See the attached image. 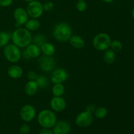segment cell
<instances>
[{"instance_id":"cell-1","label":"cell","mask_w":134,"mask_h":134,"mask_svg":"<svg viewBox=\"0 0 134 134\" xmlns=\"http://www.w3.org/2000/svg\"><path fill=\"white\" fill-rule=\"evenodd\" d=\"M11 37L13 44L19 48H26L32 42L31 32L24 27H19L14 30Z\"/></svg>"},{"instance_id":"cell-2","label":"cell","mask_w":134,"mask_h":134,"mask_svg":"<svg viewBox=\"0 0 134 134\" xmlns=\"http://www.w3.org/2000/svg\"><path fill=\"white\" fill-rule=\"evenodd\" d=\"M53 36L59 42L68 41L72 36L71 27L65 22L58 24L54 28Z\"/></svg>"},{"instance_id":"cell-3","label":"cell","mask_w":134,"mask_h":134,"mask_svg":"<svg viewBox=\"0 0 134 134\" xmlns=\"http://www.w3.org/2000/svg\"><path fill=\"white\" fill-rule=\"evenodd\" d=\"M37 122L42 128H52L57 122V118L53 111L44 109L38 114Z\"/></svg>"},{"instance_id":"cell-4","label":"cell","mask_w":134,"mask_h":134,"mask_svg":"<svg viewBox=\"0 0 134 134\" xmlns=\"http://www.w3.org/2000/svg\"><path fill=\"white\" fill-rule=\"evenodd\" d=\"M111 43L109 35L105 33H99L93 39V46L98 51H105L109 49Z\"/></svg>"},{"instance_id":"cell-5","label":"cell","mask_w":134,"mask_h":134,"mask_svg":"<svg viewBox=\"0 0 134 134\" xmlns=\"http://www.w3.org/2000/svg\"><path fill=\"white\" fill-rule=\"evenodd\" d=\"M3 54L5 58L11 63H17L21 58L19 47L13 43H9L4 47Z\"/></svg>"},{"instance_id":"cell-6","label":"cell","mask_w":134,"mask_h":134,"mask_svg":"<svg viewBox=\"0 0 134 134\" xmlns=\"http://www.w3.org/2000/svg\"><path fill=\"white\" fill-rule=\"evenodd\" d=\"M26 10L29 16L31 17V18H39L43 14L44 9L41 3L34 0L28 3Z\"/></svg>"},{"instance_id":"cell-7","label":"cell","mask_w":134,"mask_h":134,"mask_svg":"<svg viewBox=\"0 0 134 134\" xmlns=\"http://www.w3.org/2000/svg\"><path fill=\"white\" fill-rule=\"evenodd\" d=\"M93 121L92 113L87 111L80 113L75 119V124L80 128H87L92 125Z\"/></svg>"},{"instance_id":"cell-8","label":"cell","mask_w":134,"mask_h":134,"mask_svg":"<svg viewBox=\"0 0 134 134\" xmlns=\"http://www.w3.org/2000/svg\"><path fill=\"white\" fill-rule=\"evenodd\" d=\"M38 64L41 70L48 73L53 70L56 65V60L52 56L43 55L39 58Z\"/></svg>"},{"instance_id":"cell-9","label":"cell","mask_w":134,"mask_h":134,"mask_svg":"<svg viewBox=\"0 0 134 134\" xmlns=\"http://www.w3.org/2000/svg\"><path fill=\"white\" fill-rule=\"evenodd\" d=\"M36 115V109L33 105L26 104L21 108L20 111V116L25 122L32 121Z\"/></svg>"},{"instance_id":"cell-10","label":"cell","mask_w":134,"mask_h":134,"mask_svg":"<svg viewBox=\"0 0 134 134\" xmlns=\"http://www.w3.org/2000/svg\"><path fill=\"white\" fill-rule=\"evenodd\" d=\"M14 18L15 20L16 24L18 26H23L27 22L29 19V15L26 9L22 7H18L14 10Z\"/></svg>"},{"instance_id":"cell-11","label":"cell","mask_w":134,"mask_h":134,"mask_svg":"<svg viewBox=\"0 0 134 134\" xmlns=\"http://www.w3.org/2000/svg\"><path fill=\"white\" fill-rule=\"evenodd\" d=\"M69 75L67 71L62 68H57L51 75V81L54 84L62 83L68 79Z\"/></svg>"},{"instance_id":"cell-12","label":"cell","mask_w":134,"mask_h":134,"mask_svg":"<svg viewBox=\"0 0 134 134\" xmlns=\"http://www.w3.org/2000/svg\"><path fill=\"white\" fill-rule=\"evenodd\" d=\"M52 128L53 134H69L71 129L70 124L65 120L57 122Z\"/></svg>"},{"instance_id":"cell-13","label":"cell","mask_w":134,"mask_h":134,"mask_svg":"<svg viewBox=\"0 0 134 134\" xmlns=\"http://www.w3.org/2000/svg\"><path fill=\"white\" fill-rule=\"evenodd\" d=\"M40 47L34 43L30 44L26 47V50L22 53V55L25 58H36L40 56Z\"/></svg>"},{"instance_id":"cell-14","label":"cell","mask_w":134,"mask_h":134,"mask_svg":"<svg viewBox=\"0 0 134 134\" xmlns=\"http://www.w3.org/2000/svg\"><path fill=\"white\" fill-rule=\"evenodd\" d=\"M51 107L56 112H62L65 109L67 106L66 102L62 96H54L51 101Z\"/></svg>"},{"instance_id":"cell-15","label":"cell","mask_w":134,"mask_h":134,"mask_svg":"<svg viewBox=\"0 0 134 134\" xmlns=\"http://www.w3.org/2000/svg\"><path fill=\"white\" fill-rule=\"evenodd\" d=\"M23 69L18 65H13L9 67L7 70V74L9 77L14 79L20 78L23 75Z\"/></svg>"},{"instance_id":"cell-16","label":"cell","mask_w":134,"mask_h":134,"mask_svg":"<svg viewBox=\"0 0 134 134\" xmlns=\"http://www.w3.org/2000/svg\"><path fill=\"white\" fill-rule=\"evenodd\" d=\"M38 89H39V86L36 81H30V80L28 82H27L24 88L25 93L30 96L35 95L37 92Z\"/></svg>"},{"instance_id":"cell-17","label":"cell","mask_w":134,"mask_h":134,"mask_svg":"<svg viewBox=\"0 0 134 134\" xmlns=\"http://www.w3.org/2000/svg\"><path fill=\"white\" fill-rule=\"evenodd\" d=\"M70 44L75 48H82L85 47V42L83 38L79 35H72L69 39Z\"/></svg>"},{"instance_id":"cell-18","label":"cell","mask_w":134,"mask_h":134,"mask_svg":"<svg viewBox=\"0 0 134 134\" xmlns=\"http://www.w3.org/2000/svg\"><path fill=\"white\" fill-rule=\"evenodd\" d=\"M41 52L45 56H52L56 52V48L53 44L46 42L40 47Z\"/></svg>"},{"instance_id":"cell-19","label":"cell","mask_w":134,"mask_h":134,"mask_svg":"<svg viewBox=\"0 0 134 134\" xmlns=\"http://www.w3.org/2000/svg\"><path fill=\"white\" fill-rule=\"evenodd\" d=\"M41 26V22L37 18H31L28 19L26 24H25V28L27 29L30 31H35L38 30Z\"/></svg>"},{"instance_id":"cell-20","label":"cell","mask_w":134,"mask_h":134,"mask_svg":"<svg viewBox=\"0 0 134 134\" xmlns=\"http://www.w3.org/2000/svg\"><path fill=\"white\" fill-rule=\"evenodd\" d=\"M103 58L106 64H112L116 60V54L113 50L107 49L105 51Z\"/></svg>"},{"instance_id":"cell-21","label":"cell","mask_w":134,"mask_h":134,"mask_svg":"<svg viewBox=\"0 0 134 134\" xmlns=\"http://www.w3.org/2000/svg\"><path fill=\"white\" fill-rule=\"evenodd\" d=\"M52 92L54 96H62L65 92V87L62 83L54 84L52 86Z\"/></svg>"},{"instance_id":"cell-22","label":"cell","mask_w":134,"mask_h":134,"mask_svg":"<svg viewBox=\"0 0 134 134\" xmlns=\"http://www.w3.org/2000/svg\"><path fill=\"white\" fill-rule=\"evenodd\" d=\"M94 116L99 119H104L108 114V111L107 108L104 107H99L98 108L96 109L94 112Z\"/></svg>"},{"instance_id":"cell-23","label":"cell","mask_w":134,"mask_h":134,"mask_svg":"<svg viewBox=\"0 0 134 134\" xmlns=\"http://www.w3.org/2000/svg\"><path fill=\"white\" fill-rule=\"evenodd\" d=\"M35 81L37 83L39 88H45L48 86V84H49L48 79L44 75L37 76Z\"/></svg>"},{"instance_id":"cell-24","label":"cell","mask_w":134,"mask_h":134,"mask_svg":"<svg viewBox=\"0 0 134 134\" xmlns=\"http://www.w3.org/2000/svg\"><path fill=\"white\" fill-rule=\"evenodd\" d=\"M10 39V35L9 33L0 31V48L4 47L9 44Z\"/></svg>"},{"instance_id":"cell-25","label":"cell","mask_w":134,"mask_h":134,"mask_svg":"<svg viewBox=\"0 0 134 134\" xmlns=\"http://www.w3.org/2000/svg\"><path fill=\"white\" fill-rule=\"evenodd\" d=\"M47 39L46 37V36L43 34H37V35H35L34 38H32V42L34 44H35L36 45L39 46V47L42 45L43 44H44V43H46Z\"/></svg>"},{"instance_id":"cell-26","label":"cell","mask_w":134,"mask_h":134,"mask_svg":"<svg viewBox=\"0 0 134 134\" xmlns=\"http://www.w3.org/2000/svg\"><path fill=\"white\" fill-rule=\"evenodd\" d=\"M111 50L114 51L115 52H120L123 48L122 43L119 40H114L111 41V45H110Z\"/></svg>"},{"instance_id":"cell-27","label":"cell","mask_w":134,"mask_h":134,"mask_svg":"<svg viewBox=\"0 0 134 134\" xmlns=\"http://www.w3.org/2000/svg\"><path fill=\"white\" fill-rule=\"evenodd\" d=\"M87 3L85 1H78L76 4V8L79 12H84L87 9Z\"/></svg>"},{"instance_id":"cell-28","label":"cell","mask_w":134,"mask_h":134,"mask_svg":"<svg viewBox=\"0 0 134 134\" xmlns=\"http://www.w3.org/2000/svg\"><path fill=\"white\" fill-rule=\"evenodd\" d=\"M20 133L28 134L30 132V126L27 123H24L20 126L19 128Z\"/></svg>"},{"instance_id":"cell-29","label":"cell","mask_w":134,"mask_h":134,"mask_svg":"<svg viewBox=\"0 0 134 134\" xmlns=\"http://www.w3.org/2000/svg\"><path fill=\"white\" fill-rule=\"evenodd\" d=\"M43 9L46 11H50V10H52L54 9V3L51 1H47V2L44 3V5H43Z\"/></svg>"},{"instance_id":"cell-30","label":"cell","mask_w":134,"mask_h":134,"mask_svg":"<svg viewBox=\"0 0 134 134\" xmlns=\"http://www.w3.org/2000/svg\"><path fill=\"white\" fill-rule=\"evenodd\" d=\"M13 0H0V6L7 7L12 5Z\"/></svg>"},{"instance_id":"cell-31","label":"cell","mask_w":134,"mask_h":134,"mask_svg":"<svg viewBox=\"0 0 134 134\" xmlns=\"http://www.w3.org/2000/svg\"><path fill=\"white\" fill-rule=\"evenodd\" d=\"M27 77H28L29 80H30V81H35L36 78L37 77V75L34 71H29L28 73H27Z\"/></svg>"},{"instance_id":"cell-32","label":"cell","mask_w":134,"mask_h":134,"mask_svg":"<svg viewBox=\"0 0 134 134\" xmlns=\"http://www.w3.org/2000/svg\"><path fill=\"white\" fill-rule=\"evenodd\" d=\"M39 134H53V132L51 128H42V129L39 132Z\"/></svg>"},{"instance_id":"cell-33","label":"cell","mask_w":134,"mask_h":134,"mask_svg":"<svg viewBox=\"0 0 134 134\" xmlns=\"http://www.w3.org/2000/svg\"><path fill=\"white\" fill-rule=\"evenodd\" d=\"M86 111H88V112L91 113H93L94 112V111H95V107H94V106H93L92 105H88L87 107H86Z\"/></svg>"},{"instance_id":"cell-34","label":"cell","mask_w":134,"mask_h":134,"mask_svg":"<svg viewBox=\"0 0 134 134\" xmlns=\"http://www.w3.org/2000/svg\"><path fill=\"white\" fill-rule=\"evenodd\" d=\"M102 1L105 3H111L115 1V0H102Z\"/></svg>"},{"instance_id":"cell-35","label":"cell","mask_w":134,"mask_h":134,"mask_svg":"<svg viewBox=\"0 0 134 134\" xmlns=\"http://www.w3.org/2000/svg\"><path fill=\"white\" fill-rule=\"evenodd\" d=\"M132 18L134 19V8L133 9V10H132Z\"/></svg>"},{"instance_id":"cell-36","label":"cell","mask_w":134,"mask_h":134,"mask_svg":"<svg viewBox=\"0 0 134 134\" xmlns=\"http://www.w3.org/2000/svg\"><path fill=\"white\" fill-rule=\"evenodd\" d=\"M23 1L29 3V2H31V1H34V0H23Z\"/></svg>"},{"instance_id":"cell-37","label":"cell","mask_w":134,"mask_h":134,"mask_svg":"<svg viewBox=\"0 0 134 134\" xmlns=\"http://www.w3.org/2000/svg\"><path fill=\"white\" fill-rule=\"evenodd\" d=\"M78 1H85V0H78Z\"/></svg>"},{"instance_id":"cell-38","label":"cell","mask_w":134,"mask_h":134,"mask_svg":"<svg viewBox=\"0 0 134 134\" xmlns=\"http://www.w3.org/2000/svg\"><path fill=\"white\" fill-rule=\"evenodd\" d=\"M0 11H1V6H0Z\"/></svg>"},{"instance_id":"cell-39","label":"cell","mask_w":134,"mask_h":134,"mask_svg":"<svg viewBox=\"0 0 134 134\" xmlns=\"http://www.w3.org/2000/svg\"><path fill=\"white\" fill-rule=\"evenodd\" d=\"M20 134H21V133H20Z\"/></svg>"}]
</instances>
